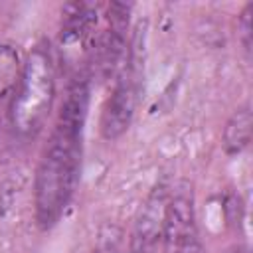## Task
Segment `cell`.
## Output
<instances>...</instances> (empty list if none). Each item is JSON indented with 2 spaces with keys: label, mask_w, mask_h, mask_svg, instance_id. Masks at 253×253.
<instances>
[{
  "label": "cell",
  "mask_w": 253,
  "mask_h": 253,
  "mask_svg": "<svg viewBox=\"0 0 253 253\" xmlns=\"http://www.w3.org/2000/svg\"><path fill=\"white\" fill-rule=\"evenodd\" d=\"M55 99V61L49 45L38 43L16 79L8 107L10 126L18 136H34L42 130Z\"/></svg>",
  "instance_id": "7a4b0ae2"
},
{
  "label": "cell",
  "mask_w": 253,
  "mask_h": 253,
  "mask_svg": "<svg viewBox=\"0 0 253 253\" xmlns=\"http://www.w3.org/2000/svg\"><path fill=\"white\" fill-rule=\"evenodd\" d=\"M140 30L130 36L126 57L115 77V85L111 95L107 97L103 111H101V136L105 140L121 138L128 126L132 125L136 105H138V91H140V75H142V61H140V47H142Z\"/></svg>",
  "instance_id": "3957f363"
},
{
  "label": "cell",
  "mask_w": 253,
  "mask_h": 253,
  "mask_svg": "<svg viewBox=\"0 0 253 253\" xmlns=\"http://www.w3.org/2000/svg\"><path fill=\"white\" fill-rule=\"evenodd\" d=\"M227 253H249V249H247L245 245H233Z\"/></svg>",
  "instance_id": "8fae6325"
},
{
  "label": "cell",
  "mask_w": 253,
  "mask_h": 253,
  "mask_svg": "<svg viewBox=\"0 0 253 253\" xmlns=\"http://www.w3.org/2000/svg\"><path fill=\"white\" fill-rule=\"evenodd\" d=\"M130 12L132 4L111 2L105 12V28L95 45V59L103 79L119 73L130 42Z\"/></svg>",
  "instance_id": "5b68a950"
},
{
  "label": "cell",
  "mask_w": 253,
  "mask_h": 253,
  "mask_svg": "<svg viewBox=\"0 0 253 253\" xmlns=\"http://www.w3.org/2000/svg\"><path fill=\"white\" fill-rule=\"evenodd\" d=\"M89 111V79L79 73L67 87L47 144L34 178V217L42 231H49L71 204L83 158V134Z\"/></svg>",
  "instance_id": "6da1fadb"
},
{
  "label": "cell",
  "mask_w": 253,
  "mask_h": 253,
  "mask_svg": "<svg viewBox=\"0 0 253 253\" xmlns=\"http://www.w3.org/2000/svg\"><path fill=\"white\" fill-rule=\"evenodd\" d=\"M251 125H253V119H251L249 105L239 107L229 117V121L225 123V128H223V138H221V144H223V150H225L227 156L241 154L249 146V142H251Z\"/></svg>",
  "instance_id": "ba28073f"
},
{
  "label": "cell",
  "mask_w": 253,
  "mask_h": 253,
  "mask_svg": "<svg viewBox=\"0 0 253 253\" xmlns=\"http://www.w3.org/2000/svg\"><path fill=\"white\" fill-rule=\"evenodd\" d=\"M251 10L253 6L247 4L241 12V18H239V32H241V42H243V47L249 51L251 49Z\"/></svg>",
  "instance_id": "30bf717a"
},
{
  "label": "cell",
  "mask_w": 253,
  "mask_h": 253,
  "mask_svg": "<svg viewBox=\"0 0 253 253\" xmlns=\"http://www.w3.org/2000/svg\"><path fill=\"white\" fill-rule=\"evenodd\" d=\"M168 188L170 186H166L164 180H158L144 198V202L138 206L128 233L126 253H158L164 233Z\"/></svg>",
  "instance_id": "8992f818"
},
{
  "label": "cell",
  "mask_w": 253,
  "mask_h": 253,
  "mask_svg": "<svg viewBox=\"0 0 253 253\" xmlns=\"http://www.w3.org/2000/svg\"><path fill=\"white\" fill-rule=\"evenodd\" d=\"M162 243L168 253H204L194 188L188 180H178L168 188Z\"/></svg>",
  "instance_id": "277c9868"
},
{
  "label": "cell",
  "mask_w": 253,
  "mask_h": 253,
  "mask_svg": "<svg viewBox=\"0 0 253 253\" xmlns=\"http://www.w3.org/2000/svg\"><path fill=\"white\" fill-rule=\"evenodd\" d=\"M97 28V6L73 2L63 8V22L59 30L61 59L69 67H79L91 53L93 30Z\"/></svg>",
  "instance_id": "52a82bcc"
},
{
  "label": "cell",
  "mask_w": 253,
  "mask_h": 253,
  "mask_svg": "<svg viewBox=\"0 0 253 253\" xmlns=\"http://www.w3.org/2000/svg\"><path fill=\"white\" fill-rule=\"evenodd\" d=\"M93 253H125V235L117 223H103L95 237Z\"/></svg>",
  "instance_id": "9c48e42d"
}]
</instances>
